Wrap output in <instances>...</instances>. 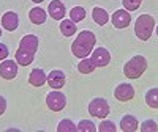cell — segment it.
<instances>
[{"label": "cell", "instance_id": "cell-1", "mask_svg": "<svg viewBox=\"0 0 158 132\" xmlns=\"http://www.w3.org/2000/svg\"><path fill=\"white\" fill-rule=\"evenodd\" d=\"M38 44L40 39L36 35H25L21 38L19 41V47L16 50V63L19 66H29L32 64L35 54L38 50Z\"/></svg>", "mask_w": 158, "mask_h": 132}, {"label": "cell", "instance_id": "cell-2", "mask_svg": "<svg viewBox=\"0 0 158 132\" xmlns=\"http://www.w3.org/2000/svg\"><path fill=\"white\" fill-rule=\"evenodd\" d=\"M95 44H97L95 35L90 30H82V32H79L76 39L71 43V54L76 58H85L92 54Z\"/></svg>", "mask_w": 158, "mask_h": 132}, {"label": "cell", "instance_id": "cell-3", "mask_svg": "<svg viewBox=\"0 0 158 132\" xmlns=\"http://www.w3.org/2000/svg\"><path fill=\"white\" fill-rule=\"evenodd\" d=\"M146 69H147V58L142 55H135L123 64V76L130 80H135L146 72Z\"/></svg>", "mask_w": 158, "mask_h": 132}, {"label": "cell", "instance_id": "cell-4", "mask_svg": "<svg viewBox=\"0 0 158 132\" xmlns=\"http://www.w3.org/2000/svg\"><path fill=\"white\" fill-rule=\"evenodd\" d=\"M155 30V19L150 14H141L135 22V35L141 41H149Z\"/></svg>", "mask_w": 158, "mask_h": 132}, {"label": "cell", "instance_id": "cell-5", "mask_svg": "<svg viewBox=\"0 0 158 132\" xmlns=\"http://www.w3.org/2000/svg\"><path fill=\"white\" fill-rule=\"evenodd\" d=\"M89 113L95 118H100V120H104L109 112H111V107H109V102L103 98H95L89 102V107H87Z\"/></svg>", "mask_w": 158, "mask_h": 132}, {"label": "cell", "instance_id": "cell-6", "mask_svg": "<svg viewBox=\"0 0 158 132\" xmlns=\"http://www.w3.org/2000/svg\"><path fill=\"white\" fill-rule=\"evenodd\" d=\"M46 105L51 112H62L67 107V96L60 90H52L46 95Z\"/></svg>", "mask_w": 158, "mask_h": 132}, {"label": "cell", "instance_id": "cell-7", "mask_svg": "<svg viewBox=\"0 0 158 132\" xmlns=\"http://www.w3.org/2000/svg\"><path fill=\"white\" fill-rule=\"evenodd\" d=\"M18 69L19 64L16 63V60H3L0 63V77L3 80H13L18 76Z\"/></svg>", "mask_w": 158, "mask_h": 132}, {"label": "cell", "instance_id": "cell-8", "mask_svg": "<svg viewBox=\"0 0 158 132\" xmlns=\"http://www.w3.org/2000/svg\"><path fill=\"white\" fill-rule=\"evenodd\" d=\"M92 61L97 68H104L111 63V54L106 47H97L92 50Z\"/></svg>", "mask_w": 158, "mask_h": 132}, {"label": "cell", "instance_id": "cell-9", "mask_svg": "<svg viewBox=\"0 0 158 132\" xmlns=\"http://www.w3.org/2000/svg\"><path fill=\"white\" fill-rule=\"evenodd\" d=\"M114 96L118 102H128L135 98V88L131 83H118L114 90Z\"/></svg>", "mask_w": 158, "mask_h": 132}, {"label": "cell", "instance_id": "cell-10", "mask_svg": "<svg viewBox=\"0 0 158 132\" xmlns=\"http://www.w3.org/2000/svg\"><path fill=\"white\" fill-rule=\"evenodd\" d=\"M111 21L115 29H127L131 22V14H130V11L122 8V10H117L115 13H112Z\"/></svg>", "mask_w": 158, "mask_h": 132}, {"label": "cell", "instance_id": "cell-11", "mask_svg": "<svg viewBox=\"0 0 158 132\" xmlns=\"http://www.w3.org/2000/svg\"><path fill=\"white\" fill-rule=\"evenodd\" d=\"M67 83V76H65L63 71L60 69H52L49 74H48V85L54 90H60L65 87Z\"/></svg>", "mask_w": 158, "mask_h": 132}, {"label": "cell", "instance_id": "cell-12", "mask_svg": "<svg viewBox=\"0 0 158 132\" xmlns=\"http://www.w3.org/2000/svg\"><path fill=\"white\" fill-rule=\"evenodd\" d=\"M2 27L6 32H15L19 27V16L15 11H6L2 16Z\"/></svg>", "mask_w": 158, "mask_h": 132}, {"label": "cell", "instance_id": "cell-13", "mask_svg": "<svg viewBox=\"0 0 158 132\" xmlns=\"http://www.w3.org/2000/svg\"><path fill=\"white\" fill-rule=\"evenodd\" d=\"M48 13L54 21H62V19H65L67 10H65V5L60 2V0H52V2L49 3V6H48Z\"/></svg>", "mask_w": 158, "mask_h": 132}, {"label": "cell", "instance_id": "cell-14", "mask_svg": "<svg viewBox=\"0 0 158 132\" xmlns=\"http://www.w3.org/2000/svg\"><path fill=\"white\" fill-rule=\"evenodd\" d=\"M29 83L32 87H43L44 83H48V74L41 69V68H33L32 72L29 74Z\"/></svg>", "mask_w": 158, "mask_h": 132}, {"label": "cell", "instance_id": "cell-15", "mask_svg": "<svg viewBox=\"0 0 158 132\" xmlns=\"http://www.w3.org/2000/svg\"><path fill=\"white\" fill-rule=\"evenodd\" d=\"M46 17H48V11H44L41 6H33L30 11H29V21L33 24V25H41L46 22Z\"/></svg>", "mask_w": 158, "mask_h": 132}, {"label": "cell", "instance_id": "cell-16", "mask_svg": "<svg viewBox=\"0 0 158 132\" xmlns=\"http://www.w3.org/2000/svg\"><path fill=\"white\" fill-rule=\"evenodd\" d=\"M139 129V121L133 115H125L120 120V130L123 132H136Z\"/></svg>", "mask_w": 158, "mask_h": 132}, {"label": "cell", "instance_id": "cell-17", "mask_svg": "<svg viewBox=\"0 0 158 132\" xmlns=\"http://www.w3.org/2000/svg\"><path fill=\"white\" fill-rule=\"evenodd\" d=\"M92 19H94V22L97 25H100V27H103V25H106L109 22V13L101 8V6H95L94 10H92Z\"/></svg>", "mask_w": 158, "mask_h": 132}, {"label": "cell", "instance_id": "cell-18", "mask_svg": "<svg viewBox=\"0 0 158 132\" xmlns=\"http://www.w3.org/2000/svg\"><path fill=\"white\" fill-rule=\"evenodd\" d=\"M59 27H60V33H62L63 36H67V38L76 35V32H77V25H76V22H73L71 19H62Z\"/></svg>", "mask_w": 158, "mask_h": 132}, {"label": "cell", "instance_id": "cell-19", "mask_svg": "<svg viewBox=\"0 0 158 132\" xmlns=\"http://www.w3.org/2000/svg\"><path fill=\"white\" fill-rule=\"evenodd\" d=\"M97 66L94 64V61H92V58L85 57V58H81V61L77 63V71L81 74H92L95 71Z\"/></svg>", "mask_w": 158, "mask_h": 132}, {"label": "cell", "instance_id": "cell-20", "mask_svg": "<svg viewBox=\"0 0 158 132\" xmlns=\"http://www.w3.org/2000/svg\"><path fill=\"white\" fill-rule=\"evenodd\" d=\"M146 104L150 109H158V88H150L146 93Z\"/></svg>", "mask_w": 158, "mask_h": 132}, {"label": "cell", "instance_id": "cell-21", "mask_svg": "<svg viewBox=\"0 0 158 132\" xmlns=\"http://www.w3.org/2000/svg\"><path fill=\"white\" fill-rule=\"evenodd\" d=\"M70 19L73 21V22H81V21H84L85 19V10L82 8V6H73L71 10H70Z\"/></svg>", "mask_w": 158, "mask_h": 132}, {"label": "cell", "instance_id": "cell-22", "mask_svg": "<svg viewBox=\"0 0 158 132\" xmlns=\"http://www.w3.org/2000/svg\"><path fill=\"white\" fill-rule=\"evenodd\" d=\"M77 130V126L71 121V120H62L57 126V132H76Z\"/></svg>", "mask_w": 158, "mask_h": 132}, {"label": "cell", "instance_id": "cell-23", "mask_svg": "<svg viewBox=\"0 0 158 132\" xmlns=\"http://www.w3.org/2000/svg\"><path fill=\"white\" fill-rule=\"evenodd\" d=\"M76 126H77L79 132H95L97 130V124L90 120H81Z\"/></svg>", "mask_w": 158, "mask_h": 132}, {"label": "cell", "instance_id": "cell-24", "mask_svg": "<svg viewBox=\"0 0 158 132\" xmlns=\"http://www.w3.org/2000/svg\"><path fill=\"white\" fill-rule=\"evenodd\" d=\"M97 130H100V132H115L117 130V126L114 124V121H111V120H104L97 126Z\"/></svg>", "mask_w": 158, "mask_h": 132}, {"label": "cell", "instance_id": "cell-25", "mask_svg": "<svg viewBox=\"0 0 158 132\" xmlns=\"http://www.w3.org/2000/svg\"><path fill=\"white\" fill-rule=\"evenodd\" d=\"M141 132H156L158 130V124L153 120H146L142 121V124H139Z\"/></svg>", "mask_w": 158, "mask_h": 132}, {"label": "cell", "instance_id": "cell-26", "mask_svg": "<svg viewBox=\"0 0 158 132\" xmlns=\"http://www.w3.org/2000/svg\"><path fill=\"white\" fill-rule=\"evenodd\" d=\"M122 3H123V8L127 11H136L141 6L142 0H122Z\"/></svg>", "mask_w": 158, "mask_h": 132}, {"label": "cell", "instance_id": "cell-27", "mask_svg": "<svg viewBox=\"0 0 158 132\" xmlns=\"http://www.w3.org/2000/svg\"><path fill=\"white\" fill-rule=\"evenodd\" d=\"M10 55V50H8V46L3 44V43H0V61H3L6 60Z\"/></svg>", "mask_w": 158, "mask_h": 132}, {"label": "cell", "instance_id": "cell-28", "mask_svg": "<svg viewBox=\"0 0 158 132\" xmlns=\"http://www.w3.org/2000/svg\"><path fill=\"white\" fill-rule=\"evenodd\" d=\"M6 110V99L3 96H0V116H2Z\"/></svg>", "mask_w": 158, "mask_h": 132}, {"label": "cell", "instance_id": "cell-29", "mask_svg": "<svg viewBox=\"0 0 158 132\" xmlns=\"http://www.w3.org/2000/svg\"><path fill=\"white\" fill-rule=\"evenodd\" d=\"M32 2H33V3H43L44 0H32Z\"/></svg>", "mask_w": 158, "mask_h": 132}, {"label": "cell", "instance_id": "cell-30", "mask_svg": "<svg viewBox=\"0 0 158 132\" xmlns=\"http://www.w3.org/2000/svg\"><path fill=\"white\" fill-rule=\"evenodd\" d=\"M156 36H158V25H156Z\"/></svg>", "mask_w": 158, "mask_h": 132}, {"label": "cell", "instance_id": "cell-31", "mask_svg": "<svg viewBox=\"0 0 158 132\" xmlns=\"http://www.w3.org/2000/svg\"><path fill=\"white\" fill-rule=\"evenodd\" d=\"M0 36H2V29H0Z\"/></svg>", "mask_w": 158, "mask_h": 132}]
</instances>
